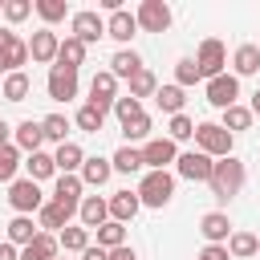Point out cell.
Listing matches in <instances>:
<instances>
[{"label": "cell", "instance_id": "f35d334b", "mask_svg": "<svg viewBox=\"0 0 260 260\" xmlns=\"http://www.w3.org/2000/svg\"><path fill=\"white\" fill-rule=\"evenodd\" d=\"M122 244H126V223H114V219H106V223L98 228V248L114 252V248H122Z\"/></svg>", "mask_w": 260, "mask_h": 260}, {"label": "cell", "instance_id": "9c48e42d", "mask_svg": "<svg viewBox=\"0 0 260 260\" xmlns=\"http://www.w3.org/2000/svg\"><path fill=\"white\" fill-rule=\"evenodd\" d=\"M203 93H207V102H211L215 110H228V106L240 102V77H236V73H219V77L207 81Z\"/></svg>", "mask_w": 260, "mask_h": 260}, {"label": "cell", "instance_id": "b9f144b4", "mask_svg": "<svg viewBox=\"0 0 260 260\" xmlns=\"http://www.w3.org/2000/svg\"><path fill=\"white\" fill-rule=\"evenodd\" d=\"M195 81H203V73H199V65H195V57H179V61H175V85H179V89H187V85H195Z\"/></svg>", "mask_w": 260, "mask_h": 260}, {"label": "cell", "instance_id": "277c9868", "mask_svg": "<svg viewBox=\"0 0 260 260\" xmlns=\"http://www.w3.org/2000/svg\"><path fill=\"white\" fill-rule=\"evenodd\" d=\"M195 65H199L203 81H211V77L228 73V69H223V65H228V49H223V41L203 37V41H199V53H195Z\"/></svg>", "mask_w": 260, "mask_h": 260}, {"label": "cell", "instance_id": "d4e9b609", "mask_svg": "<svg viewBox=\"0 0 260 260\" xmlns=\"http://www.w3.org/2000/svg\"><path fill=\"white\" fill-rule=\"evenodd\" d=\"M61 256V244H57V236H49V232H41L28 248H20V260H57Z\"/></svg>", "mask_w": 260, "mask_h": 260}, {"label": "cell", "instance_id": "4dcf8cb0", "mask_svg": "<svg viewBox=\"0 0 260 260\" xmlns=\"http://www.w3.org/2000/svg\"><path fill=\"white\" fill-rule=\"evenodd\" d=\"M223 248H228V256H236V260H248V256H260V240H256L252 232H232Z\"/></svg>", "mask_w": 260, "mask_h": 260}, {"label": "cell", "instance_id": "681fc988", "mask_svg": "<svg viewBox=\"0 0 260 260\" xmlns=\"http://www.w3.org/2000/svg\"><path fill=\"white\" fill-rule=\"evenodd\" d=\"M0 260H20V248L4 240V244H0Z\"/></svg>", "mask_w": 260, "mask_h": 260}, {"label": "cell", "instance_id": "f5cc1de1", "mask_svg": "<svg viewBox=\"0 0 260 260\" xmlns=\"http://www.w3.org/2000/svg\"><path fill=\"white\" fill-rule=\"evenodd\" d=\"M248 110H252V118H260V89L252 93V106H248Z\"/></svg>", "mask_w": 260, "mask_h": 260}, {"label": "cell", "instance_id": "8992f818", "mask_svg": "<svg viewBox=\"0 0 260 260\" xmlns=\"http://www.w3.org/2000/svg\"><path fill=\"white\" fill-rule=\"evenodd\" d=\"M8 203H12L16 215H32V211H41V203H45L41 183H32V179H12V187H8Z\"/></svg>", "mask_w": 260, "mask_h": 260}, {"label": "cell", "instance_id": "f546056e", "mask_svg": "<svg viewBox=\"0 0 260 260\" xmlns=\"http://www.w3.org/2000/svg\"><path fill=\"white\" fill-rule=\"evenodd\" d=\"M57 244H61V252H65V256H69V252H77V256H81V252L89 248V232H85L81 223H69V228H61V232H57Z\"/></svg>", "mask_w": 260, "mask_h": 260}, {"label": "cell", "instance_id": "ac0fdd59", "mask_svg": "<svg viewBox=\"0 0 260 260\" xmlns=\"http://www.w3.org/2000/svg\"><path fill=\"white\" fill-rule=\"evenodd\" d=\"M81 191H85V183H81L77 175H57V183H53V203H61V207L77 211V203L85 199Z\"/></svg>", "mask_w": 260, "mask_h": 260}, {"label": "cell", "instance_id": "4316f807", "mask_svg": "<svg viewBox=\"0 0 260 260\" xmlns=\"http://www.w3.org/2000/svg\"><path fill=\"white\" fill-rule=\"evenodd\" d=\"M183 102H187V89H179L175 81L154 89V106H158L162 114H171V118H175V114H183Z\"/></svg>", "mask_w": 260, "mask_h": 260}, {"label": "cell", "instance_id": "e575fe53", "mask_svg": "<svg viewBox=\"0 0 260 260\" xmlns=\"http://www.w3.org/2000/svg\"><path fill=\"white\" fill-rule=\"evenodd\" d=\"M41 134H45V142H69V118L65 114H49V118H41Z\"/></svg>", "mask_w": 260, "mask_h": 260}, {"label": "cell", "instance_id": "bcb514c9", "mask_svg": "<svg viewBox=\"0 0 260 260\" xmlns=\"http://www.w3.org/2000/svg\"><path fill=\"white\" fill-rule=\"evenodd\" d=\"M114 114H118V122H130V118H138V114H142V102H134V98L126 93V98H118V102H114Z\"/></svg>", "mask_w": 260, "mask_h": 260}, {"label": "cell", "instance_id": "d590c367", "mask_svg": "<svg viewBox=\"0 0 260 260\" xmlns=\"http://www.w3.org/2000/svg\"><path fill=\"white\" fill-rule=\"evenodd\" d=\"M150 114L142 110L138 118H130V122H122V134H126V146H134V142H150Z\"/></svg>", "mask_w": 260, "mask_h": 260}, {"label": "cell", "instance_id": "603a6c76", "mask_svg": "<svg viewBox=\"0 0 260 260\" xmlns=\"http://www.w3.org/2000/svg\"><path fill=\"white\" fill-rule=\"evenodd\" d=\"M85 53H89V49H85L77 37H65V41L57 45V61H53V65H61V69H73V73H77V69L85 65Z\"/></svg>", "mask_w": 260, "mask_h": 260}, {"label": "cell", "instance_id": "3957f363", "mask_svg": "<svg viewBox=\"0 0 260 260\" xmlns=\"http://www.w3.org/2000/svg\"><path fill=\"white\" fill-rule=\"evenodd\" d=\"M236 146V138L219 126V122H199L195 126V150H203L207 158H228Z\"/></svg>", "mask_w": 260, "mask_h": 260}, {"label": "cell", "instance_id": "836d02e7", "mask_svg": "<svg viewBox=\"0 0 260 260\" xmlns=\"http://www.w3.org/2000/svg\"><path fill=\"white\" fill-rule=\"evenodd\" d=\"M219 126H223V130H228V134L236 138L240 130H248V126H252V110L236 102V106H228V110H223V122H219Z\"/></svg>", "mask_w": 260, "mask_h": 260}, {"label": "cell", "instance_id": "db71d44e", "mask_svg": "<svg viewBox=\"0 0 260 260\" xmlns=\"http://www.w3.org/2000/svg\"><path fill=\"white\" fill-rule=\"evenodd\" d=\"M0 12H4V0H0Z\"/></svg>", "mask_w": 260, "mask_h": 260}, {"label": "cell", "instance_id": "c3c4849f", "mask_svg": "<svg viewBox=\"0 0 260 260\" xmlns=\"http://www.w3.org/2000/svg\"><path fill=\"white\" fill-rule=\"evenodd\" d=\"M81 260H110V252H106V248H98V244H89V248L81 252Z\"/></svg>", "mask_w": 260, "mask_h": 260}, {"label": "cell", "instance_id": "8fae6325", "mask_svg": "<svg viewBox=\"0 0 260 260\" xmlns=\"http://www.w3.org/2000/svg\"><path fill=\"white\" fill-rule=\"evenodd\" d=\"M134 20H138L142 32H167L171 28V8L162 0H142L138 12H134Z\"/></svg>", "mask_w": 260, "mask_h": 260}, {"label": "cell", "instance_id": "d6986e66", "mask_svg": "<svg viewBox=\"0 0 260 260\" xmlns=\"http://www.w3.org/2000/svg\"><path fill=\"white\" fill-rule=\"evenodd\" d=\"M77 219H81V228H85V232H98V228L110 219L106 199H102V195H85V199L77 203Z\"/></svg>", "mask_w": 260, "mask_h": 260}, {"label": "cell", "instance_id": "7dc6e473", "mask_svg": "<svg viewBox=\"0 0 260 260\" xmlns=\"http://www.w3.org/2000/svg\"><path fill=\"white\" fill-rule=\"evenodd\" d=\"M195 260H232V256H228V248H223V244H203Z\"/></svg>", "mask_w": 260, "mask_h": 260}, {"label": "cell", "instance_id": "9a60e30c", "mask_svg": "<svg viewBox=\"0 0 260 260\" xmlns=\"http://www.w3.org/2000/svg\"><path fill=\"white\" fill-rule=\"evenodd\" d=\"M57 45H61V37H57L53 28H37L32 41H28V57H32L37 65H53V61H57Z\"/></svg>", "mask_w": 260, "mask_h": 260}, {"label": "cell", "instance_id": "cb8c5ba5", "mask_svg": "<svg viewBox=\"0 0 260 260\" xmlns=\"http://www.w3.org/2000/svg\"><path fill=\"white\" fill-rule=\"evenodd\" d=\"M53 162H57V175H77L81 162H85V150L77 142H61L57 154H53Z\"/></svg>", "mask_w": 260, "mask_h": 260}, {"label": "cell", "instance_id": "74e56055", "mask_svg": "<svg viewBox=\"0 0 260 260\" xmlns=\"http://www.w3.org/2000/svg\"><path fill=\"white\" fill-rule=\"evenodd\" d=\"M28 89H32V81H28V73L20 69V73H8V77H4V89H0V93H4V102H24Z\"/></svg>", "mask_w": 260, "mask_h": 260}, {"label": "cell", "instance_id": "44dd1931", "mask_svg": "<svg viewBox=\"0 0 260 260\" xmlns=\"http://www.w3.org/2000/svg\"><path fill=\"white\" fill-rule=\"evenodd\" d=\"M199 236H203L207 244H228V236H232L228 211H207V215L199 219Z\"/></svg>", "mask_w": 260, "mask_h": 260}, {"label": "cell", "instance_id": "f907efd6", "mask_svg": "<svg viewBox=\"0 0 260 260\" xmlns=\"http://www.w3.org/2000/svg\"><path fill=\"white\" fill-rule=\"evenodd\" d=\"M110 260H138V256H134V248H126V244H122V248H114V252H110Z\"/></svg>", "mask_w": 260, "mask_h": 260}, {"label": "cell", "instance_id": "816d5d0a", "mask_svg": "<svg viewBox=\"0 0 260 260\" xmlns=\"http://www.w3.org/2000/svg\"><path fill=\"white\" fill-rule=\"evenodd\" d=\"M8 142H12V126L0 118V146H8Z\"/></svg>", "mask_w": 260, "mask_h": 260}, {"label": "cell", "instance_id": "ab89813d", "mask_svg": "<svg viewBox=\"0 0 260 260\" xmlns=\"http://www.w3.org/2000/svg\"><path fill=\"white\" fill-rule=\"evenodd\" d=\"M73 122H77V130H85V134H102V126H106V114H102L98 106H89V102H85V106L77 110V118H73Z\"/></svg>", "mask_w": 260, "mask_h": 260}, {"label": "cell", "instance_id": "f1b7e54d", "mask_svg": "<svg viewBox=\"0 0 260 260\" xmlns=\"http://www.w3.org/2000/svg\"><path fill=\"white\" fill-rule=\"evenodd\" d=\"M232 69H236V77L260 73V45H240V49L232 53Z\"/></svg>", "mask_w": 260, "mask_h": 260}, {"label": "cell", "instance_id": "7c38bea8", "mask_svg": "<svg viewBox=\"0 0 260 260\" xmlns=\"http://www.w3.org/2000/svg\"><path fill=\"white\" fill-rule=\"evenodd\" d=\"M114 102H118V77H114L110 69L93 73V81H89V106H98L102 114H110Z\"/></svg>", "mask_w": 260, "mask_h": 260}, {"label": "cell", "instance_id": "60d3db41", "mask_svg": "<svg viewBox=\"0 0 260 260\" xmlns=\"http://www.w3.org/2000/svg\"><path fill=\"white\" fill-rule=\"evenodd\" d=\"M32 8H37V16H41V20H45V28H49V24H57V20H65V16H69V4H65V0H37V4H32Z\"/></svg>", "mask_w": 260, "mask_h": 260}, {"label": "cell", "instance_id": "8d00e7d4", "mask_svg": "<svg viewBox=\"0 0 260 260\" xmlns=\"http://www.w3.org/2000/svg\"><path fill=\"white\" fill-rule=\"evenodd\" d=\"M24 167H28V179H32V183H41V179H53V175H57V162H53V154H45V150L28 154V158H24Z\"/></svg>", "mask_w": 260, "mask_h": 260}, {"label": "cell", "instance_id": "484cf974", "mask_svg": "<svg viewBox=\"0 0 260 260\" xmlns=\"http://www.w3.org/2000/svg\"><path fill=\"white\" fill-rule=\"evenodd\" d=\"M138 69H142V57H138L134 49H118V53L110 57V73H114L118 81H130Z\"/></svg>", "mask_w": 260, "mask_h": 260}, {"label": "cell", "instance_id": "4fadbf2b", "mask_svg": "<svg viewBox=\"0 0 260 260\" xmlns=\"http://www.w3.org/2000/svg\"><path fill=\"white\" fill-rule=\"evenodd\" d=\"M45 89H49V98H53V102H73V98H77V73H73V69L53 65V69H49Z\"/></svg>", "mask_w": 260, "mask_h": 260}, {"label": "cell", "instance_id": "5bb4252c", "mask_svg": "<svg viewBox=\"0 0 260 260\" xmlns=\"http://www.w3.org/2000/svg\"><path fill=\"white\" fill-rule=\"evenodd\" d=\"M106 37H114L122 49L138 37V20H134V12L130 8H118V12H110V20H106Z\"/></svg>", "mask_w": 260, "mask_h": 260}, {"label": "cell", "instance_id": "f6af8a7d", "mask_svg": "<svg viewBox=\"0 0 260 260\" xmlns=\"http://www.w3.org/2000/svg\"><path fill=\"white\" fill-rule=\"evenodd\" d=\"M32 16V0H4V20L8 24H20Z\"/></svg>", "mask_w": 260, "mask_h": 260}, {"label": "cell", "instance_id": "1f68e13d", "mask_svg": "<svg viewBox=\"0 0 260 260\" xmlns=\"http://www.w3.org/2000/svg\"><path fill=\"white\" fill-rule=\"evenodd\" d=\"M110 167L118 175H134V171H142V150L138 146H118L114 158H110Z\"/></svg>", "mask_w": 260, "mask_h": 260}, {"label": "cell", "instance_id": "6da1fadb", "mask_svg": "<svg viewBox=\"0 0 260 260\" xmlns=\"http://www.w3.org/2000/svg\"><path fill=\"white\" fill-rule=\"evenodd\" d=\"M244 183H248V167H244L236 154H228V158H215L207 187H211V195H215L219 203H232V199L244 191Z\"/></svg>", "mask_w": 260, "mask_h": 260}, {"label": "cell", "instance_id": "52a82bcc", "mask_svg": "<svg viewBox=\"0 0 260 260\" xmlns=\"http://www.w3.org/2000/svg\"><path fill=\"white\" fill-rule=\"evenodd\" d=\"M69 28H73L69 37H77L85 49H89V45H98V41L106 37V20H102V12H93V8L73 12V24H69Z\"/></svg>", "mask_w": 260, "mask_h": 260}, {"label": "cell", "instance_id": "7a4b0ae2", "mask_svg": "<svg viewBox=\"0 0 260 260\" xmlns=\"http://www.w3.org/2000/svg\"><path fill=\"white\" fill-rule=\"evenodd\" d=\"M134 195H138L142 207H167L175 199V175L171 171H146Z\"/></svg>", "mask_w": 260, "mask_h": 260}, {"label": "cell", "instance_id": "ee69618b", "mask_svg": "<svg viewBox=\"0 0 260 260\" xmlns=\"http://www.w3.org/2000/svg\"><path fill=\"white\" fill-rule=\"evenodd\" d=\"M16 167H20V150H16L12 142H8V146H0V183H12Z\"/></svg>", "mask_w": 260, "mask_h": 260}, {"label": "cell", "instance_id": "30bf717a", "mask_svg": "<svg viewBox=\"0 0 260 260\" xmlns=\"http://www.w3.org/2000/svg\"><path fill=\"white\" fill-rule=\"evenodd\" d=\"M142 150V167H150V171H167L175 158H179V146L162 134V138H150V142H142L138 146Z\"/></svg>", "mask_w": 260, "mask_h": 260}, {"label": "cell", "instance_id": "ffe728a7", "mask_svg": "<svg viewBox=\"0 0 260 260\" xmlns=\"http://www.w3.org/2000/svg\"><path fill=\"white\" fill-rule=\"evenodd\" d=\"M106 207H110V219H114V223H130V219L142 211V203H138L134 191H114V195L106 199Z\"/></svg>", "mask_w": 260, "mask_h": 260}, {"label": "cell", "instance_id": "7402d4cb", "mask_svg": "<svg viewBox=\"0 0 260 260\" xmlns=\"http://www.w3.org/2000/svg\"><path fill=\"white\" fill-rule=\"evenodd\" d=\"M110 175H114V167H110V158H102V154H85V162H81V171H77V179L85 183V187H102V183H110Z\"/></svg>", "mask_w": 260, "mask_h": 260}, {"label": "cell", "instance_id": "7bdbcfd3", "mask_svg": "<svg viewBox=\"0 0 260 260\" xmlns=\"http://www.w3.org/2000/svg\"><path fill=\"white\" fill-rule=\"evenodd\" d=\"M167 138L179 146V142H187V138H195V122L187 118V114H175L171 122H167Z\"/></svg>", "mask_w": 260, "mask_h": 260}, {"label": "cell", "instance_id": "2e32d148", "mask_svg": "<svg viewBox=\"0 0 260 260\" xmlns=\"http://www.w3.org/2000/svg\"><path fill=\"white\" fill-rule=\"evenodd\" d=\"M77 211H69V207H61V203H53V199H45L41 203V211H37V228L41 232H49V236H57L61 228H69V219H73Z\"/></svg>", "mask_w": 260, "mask_h": 260}, {"label": "cell", "instance_id": "ba28073f", "mask_svg": "<svg viewBox=\"0 0 260 260\" xmlns=\"http://www.w3.org/2000/svg\"><path fill=\"white\" fill-rule=\"evenodd\" d=\"M211 167H215V158H207L203 150H183L175 158V175L179 179H191V183H207L211 179Z\"/></svg>", "mask_w": 260, "mask_h": 260}, {"label": "cell", "instance_id": "83f0119b", "mask_svg": "<svg viewBox=\"0 0 260 260\" xmlns=\"http://www.w3.org/2000/svg\"><path fill=\"white\" fill-rule=\"evenodd\" d=\"M37 236H41V228L32 223V215H12V223H8V244H16V248H28Z\"/></svg>", "mask_w": 260, "mask_h": 260}, {"label": "cell", "instance_id": "d6a6232c", "mask_svg": "<svg viewBox=\"0 0 260 260\" xmlns=\"http://www.w3.org/2000/svg\"><path fill=\"white\" fill-rule=\"evenodd\" d=\"M126 85H130V98H134V102H142V98H154V89H158V77H154V73L142 65V69H138V73L126 81Z\"/></svg>", "mask_w": 260, "mask_h": 260}, {"label": "cell", "instance_id": "e0dca14e", "mask_svg": "<svg viewBox=\"0 0 260 260\" xmlns=\"http://www.w3.org/2000/svg\"><path fill=\"white\" fill-rule=\"evenodd\" d=\"M41 142H45L41 122L24 118V122H16V126H12V146H16L20 154H37V150H41Z\"/></svg>", "mask_w": 260, "mask_h": 260}, {"label": "cell", "instance_id": "5b68a950", "mask_svg": "<svg viewBox=\"0 0 260 260\" xmlns=\"http://www.w3.org/2000/svg\"><path fill=\"white\" fill-rule=\"evenodd\" d=\"M20 65H28V41H20L12 28H0V73H20Z\"/></svg>", "mask_w": 260, "mask_h": 260}, {"label": "cell", "instance_id": "11a10c76", "mask_svg": "<svg viewBox=\"0 0 260 260\" xmlns=\"http://www.w3.org/2000/svg\"><path fill=\"white\" fill-rule=\"evenodd\" d=\"M57 260H69V256H57Z\"/></svg>", "mask_w": 260, "mask_h": 260}]
</instances>
